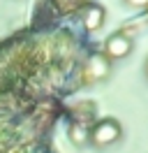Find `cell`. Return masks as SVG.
I'll return each instance as SVG.
<instances>
[{
	"label": "cell",
	"mask_w": 148,
	"mask_h": 153,
	"mask_svg": "<svg viewBox=\"0 0 148 153\" xmlns=\"http://www.w3.org/2000/svg\"><path fill=\"white\" fill-rule=\"evenodd\" d=\"M109 58L104 56V53H92L90 58H88V63H86V76L88 79H92V81H100V79H104V76L109 74Z\"/></svg>",
	"instance_id": "3"
},
{
	"label": "cell",
	"mask_w": 148,
	"mask_h": 153,
	"mask_svg": "<svg viewBox=\"0 0 148 153\" xmlns=\"http://www.w3.org/2000/svg\"><path fill=\"white\" fill-rule=\"evenodd\" d=\"M86 137H90V132H88V130H81L79 125H74V128H72V139H74L76 144L86 142Z\"/></svg>",
	"instance_id": "5"
},
{
	"label": "cell",
	"mask_w": 148,
	"mask_h": 153,
	"mask_svg": "<svg viewBox=\"0 0 148 153\" xmlns=\"http://www.w3.org/2000/svg\"><path fill=\"white\" fill-rule=\"evenodd\" d=\"M81 23L86 30H97L102 28V23H104V10H102L100 5H86L81 12Z\"/></svg>",
	"instance_id": "4"
},
{
	"label": "cell",
	"mask_w": 148,
	"mask_h": 153,
	"mask_svg": "<svg viewBox=\"0 0 148 153\" xmlns=\"http://www.w3.org/2000/svg\"><path fill=\"white\" fill-rule=\"evenodd\" d=\"M118 137H120V123L116 118H102L90 130V139L95 146H109V144L118 142Z\"/></svg>",
	"instance_id": "1"
},
{
	"label": "cell",
	"mask_w": 148,
	"mask_h": 153,
	"mask_svg": "<svg viewBox=\"0 0 148 153\" xmlns=\"http://www.w3.org/2000/svg\"><path fill=\"white\" fill-rule=\"evenodd\" d=\"M125 2L132 5V7H139V10H141V7H148V0H125Z\"/></svg>",
	"instance_id": "6"
},
{
	"label": "cell",
	"mask_w": 148,
	"mask_h": 153,
	"mask_svg": "<svg viewBox=\"0 0 148 153\" xmlns=\"http://www.w3.org/2000/svg\"><path fill=\"white\" fill-rule=\"evenodd\" d=\"M146 74H148V60H146Z\"/></svg>",
	"instance_id": "7"
},
{
	"label": "cell",
	"mask_w": 148,
	"mask_h": 153,
	"mask_svg": "<svg viewBox=\"0 0 148 153\" xmlns=\"http://www.w3.org/2000/svg\"><path fill=\"white\" fill-rule=\"evenodd\" d=\"M132 51V39L125 33H113L107 42H104V56L109 60H120Z\"/></svg>",
	"instance_id": "2"
}]
</instances>
